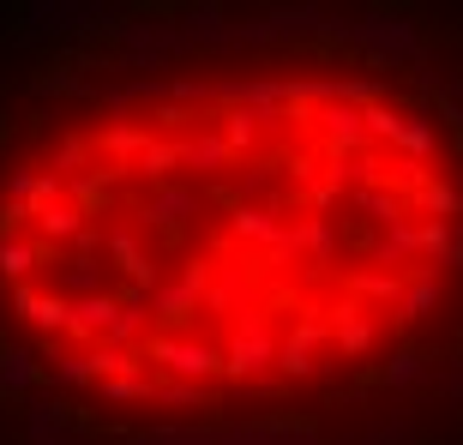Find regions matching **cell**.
<instances>
[{
    "label": "cell",
    "instance_id": "6da1fadb",
    "mask_svg": "<svg viewBox=\"0 0 463 445\" xmlns=\"http://www.w3.org/2000/svg\"><path fill=\"white\" fill-rule=\"evenodd\" d=\"M458 319L463 127L355 49L127 72L43 103L0 156V331L85 410H301Z\"/></svg>",
    "mask_w": 463,
    "mask_h": 445
}]
</instances>
